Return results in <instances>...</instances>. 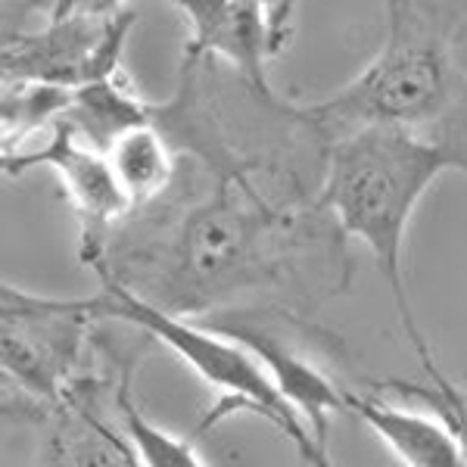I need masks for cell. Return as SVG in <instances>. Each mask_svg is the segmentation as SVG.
<instances>
[{
	"mask_svg": "<svg viewBox=\"0 0 467 467\" xmlns=\"http://www.w3.org/2000/svg\"><path fill=\"white\" fill-rule=\"evenodd\" d=\"M209 187L175 218H160L153 237L109 240L97 262L100 284H116L175 318L222 308L234 296L277 284L306 240L315 202L271 197L259 160L234 147L193 156Z\"/></svg>",
	"mask_w": 467,
	"mask_h": 467,
	"instance_id": "6da1fadb",
	"label": "cell"
},
{
	"mask_svg": "<svg viewBox=\"0 0 467 467\" xmlns=\"http://www.w3.org/2000/svg\"><path fill=\"white\" fill-rule=\"evenodd\" d=\"M321 160L324 171L312 200L315 209L327 218L340 240H361L374 253L399 324L424 365L433 356L405 287V234L414 209L436 178L446 171L467 175V153L411 131H361L324 147Z\"/></svg>",
	"mask_w": 467,
	"mask_h": 467,
	"instance_id": "7a4b0ae2",
	"label": "cell"
},
{
	"mask_svg": "<svg viewBox=\"0 0 467 467\" xmlns=\"http://www.w3.org/2000/svg\"><path fill=\"white\" fill-rule=\"evenodd\" d=\"M378 57L327 100L296 109L321 150L361 131H411L446 116L458 81V10L442 4H383Z\"/></svg>",
	"mask_w": 467,
	"mask_h": 467,
	"instance_id": "3957f363",
	"label": "cell"
},
{
	"mask_svg": "<svg viewBox=\"0 0 467 467\" xmlns=\"http://www.w3.org/2000/svg\"><path fill=\"white\" fill-rule=\"evenodd\" d=\"M97 296H100L103 321H125L131 327H140L147 337L175 352L200 380H206L215 389L218 405L202 420V427H213L215 420L228 418L234 411H250L255 418L268 420L275 431H281L284 440L299 451V458L308 467H334L330 451L312 440L306 420L281 396V389L275 387V380L268 378L262 361L250 349H244L231 337L218 334L209 324H193L191 318L165 315L144 299H138L134 293L116 287V284H100Z\"/></svg>",
	"mask_w": 467,
	"mask_h": 467,
	"instance_id": "277c9868",
	"label": "cell"
},
{
	"mask_svg": "<svg viewBox=\"0 0 467 467\" xmlns=\"http://www.w3.org/2000/svg\"><path fill=\"white\" fill-rule=\"evenodd\" d=\"M134 10L122 4H54L0 50V85L78 90L122 72Z\"/></svg>",
	"mask_w": 467,
	"mask_h": 467,
	"instance_id": "5b68a950",
	"label": "cell"
},
{
	"mask_svg": "<svg viewBox=\"0 0 467 467\" xmlns=\"http://www.w3.org/2000/svg\"><path fill=\"white\" fill-rule=\"evenodd\" d=\"M97 321H103L100 296L59 299L22 290L0 299V383L47 409L81 374Z\"/></svg>",
	"mask_w": 467,
	"mask_h": 467,
	"instance_id": "8992f818",
	"label": "cell"
},
{
	"mask_svg": "<svg viewBox=\"0 0 467 467\" xmlns=\"http://www.w3.org/2000/svg\"><path fill=\"white\" fill-rule=\"evenodd\" d=\"M187 22V63H224L255 97L275 103L268 63L287 50L296 32L293 4H246V0H181Z\"/></svg>",
	"mask_w": 467,
	"mask_h": 467,
	"instance_id": "52a82bcc",
	"label": "cell"
},
{
	"mask_svg": "<svg viewBox=\"0 0 467 467\" xmlns=\"http://www.w3.org/2000/svg\"><path fill=\"white\" fill-rule=\"evenodd\" d=\"M32 169H50L59 178L81 222V262L97 268V262L107 253L109 237L119 231V224L131 218V206L119 191L107 153L81 144L57 119L44 134V144L26 147L22 153L0 162V171L13 178Z\"/></svg>",
	"mask_w": 467,
	"mask_h": 467,
	"instance_id": "ba28073f",
	"label": "cell"
},
{
	"mask_svg": "<svg viewBox=\"0 0 467 467\" xmlns=\"http://www.w3.org/2000/svg\"><path fill=\"white\" fill-rule=\"evenodd\" d=\"M119 380L107 396L100 380L81 371L44 409L50 431L37 467H144L119 414Z\"/></svg>",
	"mask_w": 467,
	"mask_h": 467,
	"instance_id": "9c48e42d",
	"label": "cell"
},
{
	"mask_svg": "<svg viewBox=\"0 0 467 467\" xmlns=\"http://www.w3.org/2000/svg\"><path fill=\"white\" fill-rule=\"evenodd\" d=\"M218 334L237 340L244 349H250L255 358L262 361V368L268 371V378L275 380V387L281 389V396L296 409L299 418L306 420L312 440L321 449H327V431L330 418L337 411H346V389L334 387V380L324 371L303 358L299 352H293L287 343H281L268 327L250 321H218L209 324Z\"/></svg>",
	"mask_w": 467,
	"mask_h": 467,
	"instance_id": "30bf717a",
	"label": "cell"
},
{
	"mask_svg": "<svg viewBox=\"0 0 467 467\" xmlns=\"http://www.w3.org/2000/svg\"><path fill=\"white\" fill-rule=\"evenodd\" d=\"M346 411L365 420L405 467H467L455 440L436 418L396 409L378 396L346 393Z\"/></svg>",
	"mask_w": 467,
	"mask_h": 467,
	"instance_id": "8fae6325",
	"label": "cell"
},
{
	"mask_svg": "<svg viewBox=\"0 0 467 467\" xmlns=\"http://www.w3.org/2000/svg\"><path fill=\"white\" fill-rule=\"evenodd\" d=\"M59 122L69 128L81 144L107 153L131 128L153 122V107L140 100L128 75L119 72L112 78L69 90V103H66Z\"/></svg>",
	"mask_w": 467,
	"mask_h": 467,
	"instance_id": "7c38bea8",
	"label": "cell"
},
{
	"mask_svg": "<svg viewBox=\"0 0 467 467\" xmlns=\"http://www.w3.org/2000/svg\"><path fill=\"white\" fill-rule=\"evenodd\" d=\"M107 160L112 175H116L119 191L125 193L128 206H131V215L156 206L175 187L181 171L178 150L156 125V119L122 134L107 150Z\"/></svg>",
	"mask_w": 467,
	"mask_h": 467,
	"instance_id": "4fadbf2b",
	"label": "cell"
},
{
	"mask_svg": "<svg viewBox=\"0 0 467 467\" xmlns=\"http://www.w3.org/2000/svg\"><path fill=\"white\" fill-rule=\"evenodd\" d=\"M119 414H122V424L144 467H206V462L197 455V449L191 442L162 431L160 424H153L140 411V405L134 402L131 368H125L122 380H119Z\"/></svg>",
	"mask_w": 467,
	"mask_h": 467,
	"instance_id": "5bb4252c",
	"label": "cell"
},
{
	"mask_svg": "<svg viewBox=\"0 0 467 467\" xmlns=\"http://www.w3.org/2000/svg\"><path fill=\"white\" fill-rule=\"evenodd\" d=\"M424 374L427 383H405V380H387L383 387L393 389L399 396H409L424 402L433 411V418L440 420L449 431V436L455 440L458 451H462L464 464H467V389L451 383L446 374L440 371V365L431 358L424 361Z\"/></svg>",
	"mask_w": 467,
	"mask_h": 467,
	"instance_id": "9a60e30c",
	"label": "cell"
},
{
	"mask_svg": "<svg viewBox=\"0 0 467 467\" xmlns=\"http://www.w3.org/2000/svg\"><path fill=\"white\" fill-rule=\"evenodd\" d=\"M44 409H37L32 399L19 396L16 389L0 383V418H41Z\"/></svg>",
	"mask_w": 467,
	"mask_h": 467,
	"instance_id": "2e32d148",
	"label": "cell"
},
{
	"mask_svg": "<svg viewBox=\"0 0 467 467\" xmlns=\"http://www.w3.org/2000/svg\"><path fill=\"white\" fill-rule=\"evenodd\" d=\"M19 287H13V284H6V281H0V299H13V296H19Z\"/></svg>",
	"mask_w": 467,
	"mask_h": 467,
	"instance_id": "e0dca14e",
	"label": "cell"
}]
</instances>
